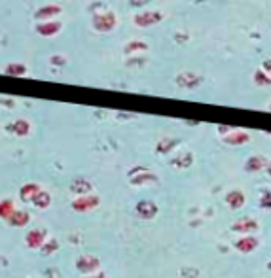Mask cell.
I'll return each instance as SVG.
<instances>
[{
  "mask_svg": "<svg viewBox=\"0 0 271 278\" xmlns=\"http://www.w3.org/2000/svg\"><path fill=\"white\" fill-rule=\"evenodd\" d=\"M91 27H93L95 33H112L116 27H118V17L112 10H104V12H97L91 17Z\"/></svg>",
  "mask_w": 271,
  "mask_h": 278,
  "instance_id": "cell-1",
  "label": "cell"
},
{
  "mask_svg": "<svg viewBox=\"0 0 271 278\" xmlns=\"http://www.w3.org/2000/svg\"><path fill=\"white\" fill-rule=\"evenodd\" d=\"M163 12L160 10H144V12H139L133 16V23L141 29H148V27H154L163 21Z\"/></svg>",
  "mask_w": 271,
  "mask_h": 278,
  "instance_id": "cell-2",
  "label": "cell"
},
{
  "mask_svg": "<svg viewBox=\"0 0 271 278\" xmlns=\"http://www.w3.org/2000/svg\"><path fill=\"white\" fill-rule=\"evenodd\" d=\"M175 82L182 89H197L199 85L203 84V76L197 74L195 70H180L177 78H175Z\"/></svg>",
  "mask_w": 271,
  "mask_h": 278,
  "instance_id": "cell-3",
  "label": "cell"
},
{
  "mask_svg": "<svg viewBox=\"0 0 271 278\" xmlns=\"http://www.w3.org/2000/svg\"><path fill=\"white\" fill-rule=\"evenodd\" d=\"M63 14V8L59 4H44L34 12V21L36 23H44V21H53V17H57Z\"/></svg>",
  "mask_w": 271,
  "mask_h": 278,
  "instance_id": "cell-4",
  "label": "cell"
},
{
  "mask_svg": "<svg viewBox=\"0 0 271 278\" xmlns=\"http://www.w3.org/2000/svg\"><path fill=\"white\" fill-rule=\"evenodd\" d=\"M129 180L133 185H144V184H156L158 182V176L152 174L148 169H143V167H137L129 172Z\"/></svg>",
  "mask_w": 271,
  "mask_h": 278,
  "instance_id": "cell-5",
  "label": "cell"
},
{
  "mask_svg": "<svg viewBox=\"0 0 271 278\" xmlns=\"http://www.w3.org/2000/svg\"><path fill=\"white\" fill-rule=\"evenodd\" d=\"M34 31L36 34H40L44 38H51V36H55V34H59L63 31V23L57 21V19H53V21H44V23H36L34 25Z\"/></svg>",
  "mask_w": 271,
  "mask_h": 278,
  "instance_id": "cell-6",
  "label": "cell"
},
{
  "mask_svg": "<svg viewBox=\"0 0 271 278\" xmlns=\"http://www.w3.org/2000/svg\"><path fill=\"white\" fill-rule=\"evenodd\" d=\"M99 202H101V199L97 195H82V197H78L76 201H72V208L78 212H89L97 208Z\"/></svg>",
  "mask_w": 271,
  "mask_h": 278,
  "instance_id": "cell-7",
  "label": "cell"
},
{
  "mask_svg": "<svg viewBox=\"0 0 271 278\" xmlns=\"http://www.w3.org/2000/svg\"><path fill=\"white\" fill-rule=\"evenodd\" d=\"M135 210L143 219H152L158 216V204L154 201H141L137 202Z\"/></svg>",
  "mask_w": 271,
  "mask_h": 278,
  "instance_id": "cell-8",
  "label": "cell"
},
{
  "mask_svg": "<svg viewBox=\"0 0 271 278\" xmlns=\"http://www.w3.org/2000/svg\"><path fill=\"white\" fill-rule=\"evenodd\" d=\"M99 265H101V261L97 257H93V255H82L76 261V269L80 272H84V274H89V272L99 269Z\"/></svg>",
  "mask_w": 271,
  "mask_h": 278,
  "instance_id": "cell-9",
  "label": "cell"
},
{
  "mask_svg": "<svg viewBox=\"0 0 271 278\" xmlns=\"http://www.w3.org/2000/svg\"><path fill=\"white\" fill-rule=\"evenodd\" d=\"M46 231L44 229H33L25 235V242L29 248H42L46 242Z\"/></svg>",
  "mask_w": 271,
  "mask_h": 278,
  "instance_id": "cell-10",
  "label": "cell"
},
{
  "mask_svg": "<svg viewBox=\"0 0 271 278\" xmlns=\"http://www.w3.org/2000/svg\"><path fill=\"white\" fill-rule=\"evenodd\" d=\"M231 229H233L235 233H245V235H248V233L258 231V221L252 218H241L231 225Z\"/></svg>",
  "mask_w": 271,
  "mask_h": 278,
  "instance_id": "cell-11",
  "label": "cell"
},
{
  "mask_svg": "<svg viewBox=\"0 0 271 278\" xmlns=\"http://www.w3.org/2000/svg\"><path fill=\"white\" fill-rule=\"evenodd\" d=\"M91 189H93V185H91L89 180H85V178L72 180V184H70V191H72V193H78V197H82V195H89L91 193Z\"/></svg>",
  "mask_w": 271,
  "mask_h": 278,
  "instance_id": "cell-12",
  "label": "cell"
},
{
  "mask_svg": "<svg viewBox=\"0 0 271 278\" xmlns=\"http://www.w3.org/2000/svg\"><path fill=\"white\" fill-rule=\"evenodd\" d=\"M248 140H250V135L245 131H231L229 135L224 136V142L229 144V146H243Z\"/></svg>",
  "mask_w": 271,
  "mask_h": 278,
  "instance_id": "cell-13",
  "label": "cell"
},
{
  "mask_svg": "<svg viewBox=\"0 0 271 278\" xmlns=\"http://www.w3.org/2000/svg\"><path fill=\"white\" fill-rule=\"evenodd\" d=\"M256 246H258V238L256 236H243V238H239L237 242H235V248H237L239 252L243 253H250L256 250Z\"/></svg>",
  "mask_w": 271,
  "mask_h": 278,
  "instance_id": "cell-14",
  "label": "cell"
},
{
  "mask_svg": "<svg viewBox=\"0 0 271 278\" xmlns=\"http://www.w3.org/2000/svg\"><path fill=\"white\" fill-rule=\"evenodd\" d=\"M27 72H29V68L23 63H10L4 67V74L12 78H23L27 76Z\"/></svg>",
  "mask_w": 271,
  "mask_h": 278,
  "instance_id": "cell-15",
  "label": "cell"
},
{
  "mask_svg": "<svg viewBox=\"0 0 271 278\" xmlns=\"http://www.w3.org/2000/svg\"><path fill=\"white\" fill-rule=\"evenodd\" d=\"M8 131L17 136H27L31 133V123L27 119H16L12 125H8Z\"/></svg>",
  "mask_w": 271,
  "mask_h": 278,
  "instance_id": "cell-16",
  "label": "cell"
},
{
  "mask_svg": "<svg viewBox=\"0 0 271 278\" xmlns=\"http://www.w3.org/2000/svg\"><path fill=\"white\" fill-rule=\"evenodd\" d=\"M265 165H267L265 157H262V155H252V157H248V159H246L245 170L246 172H260Z\"/></svg>",
  "mask_w": 271,
  "mask_h": 278,
  "instance_id": "cell-17",
  "label": "cell"
},
{
  "mask_svg": "<svg viewBox=\"0 0 271 278\" xmlns=\"http://www.w3.org/2000/svg\"><path fill=\"white\" fill-rule=\"evenodd\" d=\"M40 191H42V189H40V185L38 184H25L21 187V191H19V197H21V201L33 202V199L40 193Z\"/></svg>",
  "mask_w": 271,
  "mask_h": 278,
  "instance_id": "cell-18",
  "label": "cell"
},
{
  "mask_svg": "<svg viewBox=\"0 0 271 278\" xmlns=\"http://www.w3.org/2000/svg\"><path fill=\"white\" fill-rule=\"evenodd\" d=\"M226 202H228L229 208L237 210V208H241L245 204V195H243V191H239V189H233V191H229L226 195Z\"/></svg>",
  "mask_w": 271,
  "mask_h": 278,
  "instance_id": "cell-19",
  "label": "cell"
},
{
  "mask_svg": "<svg viewBox=\"0 0 271 278\" xmlns=\"http://www.w3.org/2000/svg\"><path fill=\"white\" fill-rule=\"evenodd\" d=\"M192 163H194V155H192L190 152L180 153V155H177L175 159H171V165H173L175 169H180V170L192 167Z\"/></svg>",
  "mask_w": 271,
  "mask_h": 278,
  "instance_id": "cell-20",
  "label": "cell"
},
{
  "mask_svg": "<svg viewBox=\"0 0 271 278\" xmlns=\"http://www.w3.org/2000/svg\"><path fill=\"white\" fill-rule=\"evenodd\" d=\"M150 50V46L143 40H131L123 46V53L125 55H133V53H139V51H148Z\"/></svg>",
  "mask_w": 271,
  "mask_h": 278,
  "instance_id": "cell-21",
  "label": "cell"
},
{
  "mask_svg": "<svg viewBox=\"0 0 271 278\" xmlns=\"http://www.w3.org/2000/svg\"><path fill=\"white\" fill-rule=\"evenodd\" d=\"M177 146H178L177 138H161L160 142H158V146H156V152L161 153V155H167V153L173 152Z\"/></svg>",
  "mask_w": 271,
  "mask_h": 278,
  "instance_id": "cell-22",
  "label": "cell"
},
{
  "mask_svg": "<svg viewBox=\"0 0 271 278\" xmlns=\"http://www.w3.org/2000/svg\"><path fill=\"white\" fill-rule=\"evenodd\" d=\"M29 214L23 210H17L12 214V218L8 219V223L10 225H14V227H25L27 223H29Z\"/></svg>",
  "mask_w": 271,
  "mask_h": 278,
  "instance_id": "cell-23",
  "label": "cell"
},
{
  "mask_svg": "<svg viewBox=\"0 0 271 278\" xmlns=\"http://www.w3.org/2000/svg\"><path fill=\"white\" fill-rule=\"evenodd\" d=\"M33 204L36 208H48L51 204V195L48 193V191H40V193L33 199Z\"/></svg>",
  "mask_w": 271,
  "mask_h": 278,
  "instance_id": "cell-24",
  "label": "cell"
},
{
  "mask_svg": "<svg viewBox=\"0 0 271 278\" xmlns=\"http://www.w3.org/2000/svg\"><path fill=\"white\" fill-rule=\"evenodd\" d=\"M14 212H16V208H14V202L10 201V199H4V201L0 202V218L2 219H10Z\"/></svg>",
  "mask_w": 271,
  "mask_h": 278,
  "instance_id": "cell-25",
  "label": "cell"
},
{
  "mask_svg": "<svg viewBox=\"0 0 271 278\" xmlns=\"http://www.w3.org/2000/svg\"><path fill=\"white\" fill-rule=\"evenodd\" d=\"M252 80H254V84L258 85V87H265V85H271V78L263 72L262 68H258L254 72V76H252Z\"/></svg>",
  "mask_w": 271,
  "mask_h": 278,
  "instance_id": "cell-26",
  "label": "cell"
},
{
  "mask_svg": "<svg viewBox=\"0 0 271 278\" xmlns=\"http://www.w3.org/2000/svg\"><path fill=\"white\" fill-rule=\"evenodd\" d=\"M57 248H59V242H57L55 238H50L48 242H44V246L40 248V252H42V255H51L53 252H57Z\"/></svg>",
  "mask_w": 271,
  "mask_h": 278,
  "instance_id": "cell-27",
  "label": "cell"
},
{
  "mask_svg": "<svg viewBox=\"0 0 271 278\" xmlns=\"http://www.w3.org/2000/svg\"><path fill=\"white\" fill-rule=\"evenodd\" d=\"M50 65L51 67H65V65H67V57L55 53V55H51L50 57Z\"/></svg>",
  "mask_w": 271,
  "mask_h": 278,
  "instance_id": "cell-28",
  "label": "cell"
},
{
  "mask_svg": "<svg viewBox=\"0 0 271 278\" xmlns=\"http://www.w3.org/2000/svg\"><path fill=\"white\" fill-rule=\"evenodd\" d=\"M260 206L262 208H271V189H265L260 197Z\"/></svg>",
  "mask_w": 271,
  "mask_h": 278,
  "instance_id": "cell-29",
  "label": "cell"
},
{
  "mask_svg": "<svg viewBox=\"0 0 271 278\" xmlns=\"http://www.w3.org/2000/svg\"><path fill=\"white\" fill-rule=\"evenodd\" d=\"M180 272H182V274H186L184 278H197V274H199L197 269H182Z\"/></svg>",
  "mask_w": 271,
  "mask_h": 278,
  "instance_id": "cell-30",
  "label": "cell"
},
{
  "mask_svg": "<svg viewBox=\"0 0 271 278\" xmlns=\"http://www.w3.org/2000/svg\"><path fill=\"white\" fill-rule=\"evenodd\" d=\"M262 70L265 72V74H267V76L271 78V59L263 61V63H262Z\"/></svg>",
  "mask_w": 271,
  "mask_h": 278,
  "instance_id": "cell-31",
  "label": "cell"
},
{
  "mask_svg": "<svg viewBox=\"0 0 271 278\" xmlns=\"http://www.w3.org/2000/svg\"><path fill=\"white\" fill-rule=\"evenodd\" d=\"M231 131H233V129H229V127H226V125H220L218 127V133H220V135H229V133H231Z\"/></svg>",
  "mask_w": 271,
  "mask_h": 278,
  "instance_id": "cell-32",
  "label": "cell"
},
{
  "mask_svg": "<svg viewBox=\"0 0 271 278\" xmlns=\"http://www.w3.org/2000/svg\"><path fill=\"white\" fill-rule=\"evenodd\" d=\"M0 104L2 106H8V108H14V101L12 99H0Z\"/></svg>",
  "mask_w": 271,
  "mask_h": 278,
  "instance_id": "cell-33",
  "label": "cell"
},
{
  "mask_svg": "<svg viewBox=\"0 0 271 278\" xmlns=\"http://www.w3.org/2000/svg\"><path fill=\"white\" fill-rule=\"evenodd\" d=\"M175 40H188V34H177Z\"/></svg>",
  "mask_w": 271,
  "mask_h": 278,
  "instance_id": "cell-34",
  "label": "cell"
},
{
  "mask_svg": "<svg viewBox=\"0 0 271 278\" xmlns=\"http://www.w3.org/2000/svg\"><path fill=\"white\" fill-rule=\"evenodd\" d=\"M85 278H106V276H104V272H97L95 276H85Z\"/></svg>",
  "mask_w": 271,
  "mask_h": 278,
  "instance_id": "cell-35",
  "label": "cell"
},
{
  "mask_svg": "<svg viewBox=\"0 0 271 278\" xmlns=\"http://www.w3.org/2000/svg\"><path fill=\"white\" fill-rule=\"evenodd\" d=\"M143 63H146V61H139V65H143ZM127 65L131 67V65H137V61H127Z\"/></svg>",
  "mask_w": 271,
  "mask_h": 278,
  "instance_id": "cell-36",
  "label": "cell"
},
{
  "mask_svg": "<svg viewBox=\"0 0 271 278\" xmlns=\"http://www.w3.org/2000/svg\"><path fill=\"white\" fill-rule=\"evenodd\" d=\"M265 167H267V174H269V176H271V161H269V163H267V165H265Z\"/></svg>",
  "mask_w": 271,
  "mask_h": 278,
  "instance_id": "cell-37",
  "label": "cell"
},
{
  "mask_svg": "<svg viewBox=\"0 0 271 278\" xmlns=\"http://www.w3.org/2000/svg\"><path fill=\"white\" fill-rule=\"evenodd\" d=\"M267 269H269V270H271V263H269V265H267Z\"/></svg>",
  "mask_w": 271,
  "mask_h": 278,
  "instance_id": "cell-38",
  "label": "cell"
},
{
  "mask_svg": "<svg viewBox=\"0 0 271 278\" xmlns=\"http://www.w3.org/2000/svg\"><path fill=\"white\" fill-rule=\"evenodd\" d=\"M269 110H271V104H269Z\"/></svg>",
  "mask_w": 271,
  "mask_h": 278,
  "instance_id": "cell-39",
  "label": "cell"
}]
</instances>
